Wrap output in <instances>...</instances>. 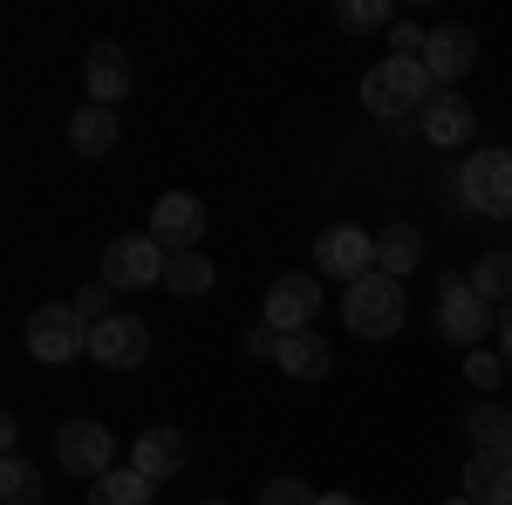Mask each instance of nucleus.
<instances>
[{"instance_id": "obj_1", "label": "nucleus", "mask_w": 512, "mask_h": 505, "mask_svg": "<svg viewBox=\"0 0 512 505\" xmlns=\"http://www.w3.org/2000/svg\"><path fill=\"white\" fill-rule=\"evenodd\" d=\"M437 96V82L424 62H410V55H383L369 76H362V110L369 117H410V110H424Z\"/></svg>"}, {"instance_id": "obj_2", "label": "nucleus", "mask_w": 512, "mask_h": 505, "mask_svg": "<svg viewBox=\"0 0 512 505\" xmlns=\"http://www.w3.org/2000/svg\"><path fill=\"white\" fill-rule=\"evenodd\" d=\"M403 314H410V301H403V280H390V273H362L342 287V321L362 342H390L403 328Z\"/></svg>"}, {"instance_id": "obj_3", "label": "nucleus", "mask_w": 512, "mask_h": 505, "mask_svg": "<svg viewBox=\"0 0 512 505\" xmlns=\"http://www.w3.org/2000/svg\"><path fill=\"white\" fill-rule=\"evenodd\" d=\"M437 335H444V342H458L465 355L485 349V335H499V314L472 294V280H465V273H451V280L437 287Z\"/></svg>"}, {"instance_id": "obj_4", "label": "nucleus", "mask_w": 512, "mask_h": 505, "mask_svg": "<svg viewBox=\"0 0 512 505\" xmlns=\"http://www.w3.org/2000/svg\"><path fill=\"white\" fill-rule=\"evenodd\" d=\"M55 465L69 471V478H110L117 471V444H110V430L96 424V417H69V424L55 430Z\"/></svg>"}, {"instance_id": "obj_5", "label": "nucleus", "mask_w": 512, "mask_h": 505, "mask_svg": "<svg viewBox=\"0 0 512 505\" xmlns=\"http://www.w3.org/2000/svg\"><path fill=\"white\" fill-rule=\"evenodd\" d=\"M28 355H35V362H76V355H89V321H82L69 301L35 308L28 314Z\"/></svg>"}, {"instance_id": "obj_6", "label": "nucleus", "mask_w": 512, "mask_h": 505, "mask_svg": "<svg viewBox=\"0 0 512 505\" xmlns=\"http://www.w3.org/2000/svg\"><path fill=\"white\" fill-rule=\"evenodd\" d=\"M171 273V253H164L151 233H123V239H110V253H103V280L110 287H151V280H164Z\"/></svg>"}, {"instance_id": "obj_7", "label": "nucleus", "mask_w": 512, "mask_h": 505, "mask_svg": "<svg viewBox=\"0 0 512 505\" xmlns=\"http://www.w3.org/2000/svg\"><path fill=\"white\" fill-rule=\"evenodd\" d=\"M315 314H321V273H280L267 287L260 321L280 328V335H301V328H315Z\"/></svg>"}, {"instance_id": "obj_8", "label": "nucleus", "mask_w": 512, "mask_h": 505, "mask_svg": "<svg viewBox=\"0 0 512 505\" xmlns=\"http://www.w3.org/2000/svg\"><path fill=\"white\" fill-rule=\"evenodd\" d=\"M458 185H465V205H472V212L512 219V151H478Z\"/></svg>"}, {"instance_id": "obj_9", "label": "nucleus", "mask_w": 512, "mask_h": 505, "mask_svg": "<svg viewBox=\"0 0 512 505\" xmlns=\"http://www.w3.org/2000/svg\"><path fill=\"white\" fill-rule=\"evenodd\" d=\"M151 239H158L171 260H178V253H198V239H205V198L164 192L158 205H151Z\"/></svg>"}, {"instance_id": "obj_10", "label": "nucleus", "mask_w": 512, "mask_h": 505, "mask_svg": "<svg viewBox=\"0 0 512 505\" xmlns=\"http://www.w3.org/2000/svg\"><path fill=\"white\" fill-rule=\"evenodd\" d=\"M89 355H96L103 369H137V362H151V321H137V314L96 321V328H89Z\"/></svg>"}, {"instance_id": "obj_11", "label": "nucleus", "mask_w": 512, "mask_h": 505, "mask_svg": "<svg viewBox=\"0 0 512 505\" xmlns=\"http://www.w3.org/2000/svg\"><path fill=\"white\" fill-rule=\"evenodd\" d=\"M315 267L335 273V280H362V273H376V239L362 226H328L315 239Z\"/></svg>"}, {"instance_id": "obj_12", "label": "nucleus", "mask_w": 512, "mask_h": 505, "mask_svg": "<svg viewBox=\"0 0 512 505\" xmlns=\"http://www.w3.org/2000/svg\"><path fill=\"white\" fill-rule=\"evenodd\" d=\"M478 62V35L472 28H458V21H444V28H431V41H424V69H431L437 89H451V82H465Z\"/></svg>"}, {"instance_id": "obj_13", "label": "nucleus", "mask_w": 512, "mask_h": 505, "mask_svg": "<svg viewBox=\"0 0 512 505\" xmlns=\"http://www.w3.org/2000/svg\"><path fill=\"white\" fill-rule=\"evenodd\" d=\"M192 465V451H185V430L171 424H151L137 444H130V471H144L151 485H164V478H178V471Z\"/></svg>"}, {"instance_id": "obj_14", "label": "nucleus", "mask_w": 512, "mask_h": 505, "mask_svg": "<svg viewBox=\"0 0 512 505\" xmlns=\"http://www.w3.org/2000/svg\"><path fill=\"white\" fill-rule=\"evenodd\" d=\"M82 82H89V103H103V110H117L123 96H130V55H123L117 41H96L89 55H82Z\"/></svg>"}, {"instance_id": "obj_15", "label": "nucleus", "mask_w": 512, "mask_h": 505, "mask_svg": "<svg viewBox=\"0 0 512 505\" xmlns=\"http://www.w3.org/2000/svg\"><path fill=\"white\" fill-rule=\"evenodd\" d=\"M465 499L472 505H512V444L472 451V465H465Z\"/></svg>"}, {"instance_id": "obj_16", "label": "nucleus", "mask_w": 512, "mask_h": 505, "mask_svg": "<svg viewBox=\"0 0 512 505\" xmlns=\"http://www.w3.org/2000/svg\"><path fill=\"white\" fill-rule=\"evenodd\" d=\"M478 110L458 96V89H437L431 103H424V144H437V151H458L465 137H472Z\"/></svg>"}, {"instance_id": "obj_17", "label": "nucleus", "mask_w": 512, "mask_h": 505, "mask_svg": "<svg viewBox=\"0 0 512 505\" xmlns=\"http://www.w3.org/2000/svg\"><path fill=\"white\" fill-rule=\"evenodd\" d=\"M287 376H301V383H321L328 369H335V349L321 342L315 328H301V335H280V355H274Z\"/></svg>"}, {"instance_id": "obj_18", "label": "nucleus", "mask_w": 512, "mask_h": 505, "mask_svg": "<svg viewBox=\"0 0 512 505\" xmlns=\"http://www.w3.org/2000/svg\"><path fill=\"white\" fill-rule=\"evenodd\" d=\"M69 151H76V157H110V151H117V110L82 103L76 117H69Z\"/></svg>"}, {"instance_id": "obj_19", "label": "nucleus", "mask_w": 512, "mask_h": 505, "mask_svg": "<svg viewBox=\"0 0 512 505\" xmlns=\"http://www.w3.org/2000/svg\"><path fill=\"white\" fill-rule=\"evenodd\" d=\"M417 260H424V233L417 226H383L376 233V273L403 280V273H417Z\"/></svg>"}, {"instance_id": "obj_20", "label": "nucleus", "mask_w": 512, "mask_h": 505, "mask_svg": "<svg viewBox=\"0 0 512 505\" xmlns=\"http://www.w3.org/2000/svg\"><path fill=\"white\" fill-rule=\"evenodd\" d=\"M465 280H472V294L485 308H512V253H485Z\"/></svg>"}, {"instance_id": "obj_21", "label": "nucleus", "mask_w": 512, "mask_h": 505, "mask_svg": "<svg viewBox=\"0 0 512 505\" xmlns=\"http://www.w3.org/2000/svg\"><path fill=\"white\" fill-rule=\"evenodd\" d=\"M158 492H151V478L144 471H130V465H117L110 478H96V492H89V505H151Z\"/></svg>"}, {"instance_id": "obj_22", "label": "nucleus", "mask_w": 512, "mask_h": 505, "mask_svg": "<svg viewBox=\"0 0 512 505\" xmlns=\"http://www.w3.org/2000/svg\"><path fill=\"white\" fill-rule=\"evenodd\" d=\"M465 430L478 437V451H492V444H512V403H499V396H478L472 417H465Z\"/></svg>"}, {"instance_id": "obj_23", "label": "nucleus", "mask_w": 512, "mask_h": 505, "mask_svg": "<svg viewBox=\"0 0 512 505\" xmlns=\"http://www.w3.org/2000/svg\"><path fill=\"white\" fill-rule=\"evenodd\" d=\"M41 471L21 458V451H7V465H0V505H41Z\"/></svg>"}, {"instance_id": "obj_24", "label": "nucleus", "mask_w": 512, "mask_h": 505, "mask_svg": "<svg viewBox=\"0 0 512 505\" xmlns=\"http://www.w3.org/2000/svg\"><path fill=\"white\" fill-rule=\"evenodd\" d=\"M212 280H219V273H212L205 253H178L171 273H164V287H171V294H185V301H192V294H212Z\"/></svg>"}, {"instance_id": "obj_25", "label": "nucleus", "mask_w": 512, "mask_h": 505, "mask_svg": "<svg viewBox=\"0 0 512 505\" xmlns=\"http://www.w3.org/2000/svg\"><path fill=\"white\" fill-rule=\"evenodd\" d=\"M335 21H342L349 35H369V28H396V7L390 0H342Z\"/></svg>"}, {"instance_id": "obj_26", "label": "nucleus", "mask_w": 512, "mask_h": 505, "mask_svg": "<svg viewBox=\"0 0 512 505\" xmlns=\"http://www.w3.org/2000/svg\"><path fill=\"white\" fill-rule=\"evenodd\" d=\"M465 383H478L485 396H492V389L506 383V355H499V349H472V355H465Z\"/></svg>"}, {"instance_id": "obj_27", "label": "nucleus", "mask_w": 512, "mask_h": 505, "mask_svg": "<svg viewBox=\"0 0 512 505\" xmlns=\"http://www.w3.org/2000/svg\"><path fill=\"white\" fill-rule=\"evenodd\" d=\"M110 294H117V287H110V280H89V287H76V301H69V308L82 314V321H89V328H96V321H110Z\"/></svg>"}, {"instance_id": "obj_28", "label": "nucleus", "mask_w": 512, "mask_h": 505, "mask_svg": "<svg viewBox=\"0 0 512 505\" xmlns=\"http://www.w3.org/2000/svg\"><path fill=\"white\" fill-rule=\"evenodd\" d=\"M260 505H321V492L301 485V478H267L260 485Z\"/></svg>"}, {"instance_id": "obj_29", "label": "nucleus", "mask_w": 512, "mask_h": 505, "mask_svg": "<svg viewBox=\"0 0 512 505\" xmlns=\"http://www.w3.org/2000/svg\"><path fill=\"white\" fill-rule=\"evenodd\" d=\"M424 41H431V35H424L417 21H396V28H390V55H410V62H424Z\"/></svg>"}, {"instance_id": "obj_30", "label": "nucleus", "mask_w": 512, "mask_h": 505, "mask_svg": "<svg viewBox=\"0 0 512 505\" xmlns=\"http://www.w3.org/2000/svg\"><path fill=\"white\" fill-rule=\"evenodd\" d=\"M246 355H280V328H267V321L246 328Z\"/></svg>"}, {"instance_id": "obj_31", "label": "nucleus", "mask_w": 512, "mask_h": 505, "mask_svg": "<svg viewBox=\"0 0 512 505\" xmlns=\"http://www.w3.org/2000/svg\"><path fill=\"white\" fill-rule=\"evenodd\" d=\"M499 355H506V376H512V314L499 321Z\"/></svg>"}, {"instance_id": "obj_32", "label": "nucleus", "mask_w": 512, "mask_h": 505, "mask_svg": "<svg viewBox=\"0 0 512 505\" xmlns=\"http://www.w3.org/2000/svg\"><path fill=\"white\" fill-rule=\"evenodd\" d=\"M321 505H362V499H349V492H321Z\"/></svg>"}, {"instance_id": "obj_33", "label": "nucleus", "mask_w": 512, "mask_h": 505, "mask_svg": "<svg viewBox=\"0 0 512 505\" xmlns=\"http://www.w3.org/2000/svg\"><path fill=\"white\" fill-rule=\"evenodd\" d=\"M444 505H472V499H444Z\"/></svg>"}, {"instance_id": "obj_34", "label": "nucleus", "mask_w": 512, "mask_h": 505, "mask_svg": "<svg viewBox=\"0 0 512 505\" xmlns=\"http://www.w3.org/2000/svg\"><path fill=\"white\" fill-rule=\"evenodd\" d=\"M205 505H226V499H205Z\"/></svg>"}]
</instances>
